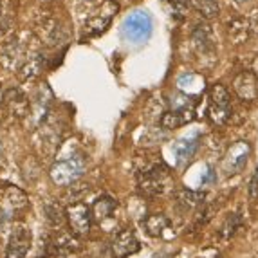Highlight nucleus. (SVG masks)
<instances>
[{
	"instance_id": "nucleus-10",
	"label": "nucleus",
	"mask_w": 258,
	"mask_h": 258,
	"mask_svg": "<svg viewBox=\"0 0 258 258\" xmlns=\"http://www.w3.org/2000/svg\"><path fill=\"white\" fill-rule=\"evenodd\" d=\"M117 9H119L117 2H114V0H107V2H105V4L96 11L94 17L87 22V26H85L87 35L96 36V35H99V33H103V31L110 26V22H112V18H114V15L117 13Z\"/></svg>"
},
{
	"instance_id": "nucleus-13",
	"label": "nucleus",
	"mask_w": 258,
	"mask_h": 258,
	"mask_svg": "<svg viewBox=\"0 0 258 258\" xmlns=\"http://www.w3.org/2000/svg\"><path fill=\"white\" fill-rule=\"evenodd\" d=\"M29 204V197L24 189H20L18 186H8L2 194V203H0V210L6 208V211L15 213V211L26 210Z\"/></svg>"
},
{
	"instance_id": "nucleus-18",
	"label": "nucleus",
	"mask_w": 258,
	"mask_h": 258,
	"mask_svg": "<svg viewBox=\"0 0 258 258\" xmlns=\"http://www.w3.org/2000/svg\"><path fill=\"white\" fill-rule=\"evenodd\" d=\"M251 31H253V27H251V22L247 18L238 17L228 24V36L233 43L247 42L251 36Z\"/></svg>"
},
{
	"instance_id": "nucleus-14",
	"label": "nucleus",
	"mask_w": 258,
	"mask_h": 258,
	"mask_svg": "<svg viewBox=\"0 0 258 258\" xmlns=\"http://www.w3.org/2000/svg\"><path fill=\"white\" fill-rule=\"evenodd\" d=\"M116 208H117V201H114V199L108 197V195H103V197L96 199L94 204L91 206L92 222L103 224V222H107V220H110L112 217H114Z\"/></svg>"
},
{
	"instance_id": "nucleus-26",
	"label": "nucleus",
	"mask_w": 258,
	"mask_h": 258,
	"mask_svg": "<svg viewBox=\"0 0 258 258\" xmlns=\"http://www.w3.org/2000/svg\"><path fill=\"white\" fill-rule=\"evenodd\" d=\"M249 195L251 197H258V168H256V172H254L253 179H251L249 182Z\"/></svg>"
},
{
	"instance_id": "nucleus-4",
	"label": "nucleus",
	"mask_w": 258,
	"mask_h": 258,
	"mask_svg": "<svg viewBox=\"0 0 258 258\" xmlns=\"http://www.w3.org/2000/svg\"><path fill=\"white\" fill-rule=\"evenodd\" d=\"M210 117L215 125H226L231 117V99H229V92L226 87L222 85H213L210 89Z\"/></svg>"
},
{
	"instance_id": "nucleus-9",
	"label": "nucleus",
	"mask_w": 258,
	"mask_h": 258,
	"mask_svg": "<svg viewBox=\"0 0 258 258\" xmlns=\"http://www.w3.org/2000/svg\"><path fill=\"white\" fill-rule=\"evenodd\" d=\"M141 244L132 229H121L110 240V251L114 258H126L130 254L138 253Z\"/></svg>"
},
{
	"instance_id": "nucleus-7",
	"label": "nucleus",
	"mask_w": 258,
	"mask_h": 258,
	"mask_svg": "<svg viewBox=\"0 0 258 258\" xmlns=\"http://www.w3.org/2000/svg\"><path fill=\"white\" fill-rule=\"evenodd\" d=\"M249 154H251L249 143L237 141L235 145H231L229 150L226 152V155H224V159H222V172L228 177L242 172L244 166L247 164Z\"/></svg>"
},
{
	"instance_id": "nucleus-27",
	"label": "nucleus",
	"mask_w": 258,
	"mask_h": 258,
	"mask_svg": "<svg viewBox=\"0 0 258 258\" xmlns=\"http://www.w3.org/2000/svg\"><path fill=\"white\" fill-rule=\"evenodd\" d=\"M217 179V175H215V170L213 168H208V172L204 173V177L201 179V184L203 186H206V184H210V182H213Z\"/></svg>"
},
{
	"instance_id": "nucleus-19",
	"label": "nucleus",
	"mask_w": 258,
	"mask_h": 258,
	"mask_svg": "<svg viewBox=\"0 0 258 258\" xmlns=\"http://www.w3.org/2000/svg\"><path fill=\"white\" fill-rule=\"evenodd\" d=\"M168 228H170V219L163 213H150L143 219V229L150 237H163Z\"/></svg>"
},
{
	"instance_id": "nucleus-22",
	"label": "nucleus",
	"mask_w": 258,
	"mask_h": 258,
	"mask_svg": "<svg viewBox=\"0 0 258 258\" xmlns=\"http://www.w3.org/2000/svg\"><path fill=\"white\" fill-rule=\"evenodd\" d=\"M40 31H42L40 38H42V42L47 43V45H58V43H61L65 40L63 27H61L56 20L43 22L42 27H40Z\"/></svg>"
},
{
	"instance_id": "nucleus-23",
	"label": "nucleus",
	"mask_w": 258,
	"mask_h": 258,
	"mask_svg": "<svg viewBox=\"0 0 258 258\" xmlns=\"http://www.w3.org/2000/svg\"><path fill=\"white\" fill-rule=\"evenodd\" d=\"M43 213H45V219H47V222L51 224L52 228H61L63 222L67 220L65 219V211L61 210L60 204L54 203V201L45 203V206H43Z\"/></svg>"
},
{
	"instance_id": "nucleus-1",
	"label": "nucleus",
	"mask_w": 258,
	"mask_h": 258,
	"mask_svg": "<svg viewBox=\"0 0 258 258\" xmlns=\"http://www.w3.org/2000/svg\"><path fill=\"white\" fill-rule=\"evenodd\" d=\"M170 181V168L164 163H154L138 173V189L143 197H157L164 194Z\"/></svg>"
},
{
	"instance_id": "nucleus-5",
	"label": "nucleus",
	"mask_w": 258,
	"mask_h": 258,
	"mask_svg": "<svg viewBox=\"0 0 258 258\" xmlns=\"http://www.w3.org/2000/svg\"><path fill=\"white\" fill-rule=\"evenodd\" d=\"M65 219L69 222L71 233H73L74 237L82 238L89 235L92 226V217H91V208L87 206L85 203L76 201V203L69 204L67 210H65Z\"/></svg>"
},
{
	"instance_id": "nucleus-24",
	"label": "nucleus",
	"mask_w": 258,
	"mask_h": 258,
	"mask_svg": "<svg viewBox=\"0 0 258 258\" xmlns=\"http://www.w3.org/2000/svg\"><path fill=\"white\" fill-rule=\"evenodd\" d=\"M242 217H240V213H231V215L226 219V222H224V226H222V229H220V235H222V238H231L235 233L238 231V229L242 228Z\"/></svg>"
},
{
	"instance_id": "nucleus-8",
	"label": "nucleus",
	"mask_w": 258,
	"mask_h": 258,
	"mask_svg": "<svg viewBox=\"0 0 258 258\" xmlns=\"http://www.w3.org/2000/svg\"><path fill=\"white\" fill-rule=\"evenodd\" d=\"M31 240L33 237L26 224H15L9 235L8 247H6V258H26V254L29 253Z\"/></svg>"
},
{
	"instance_id": "nucleus-30",
	"label": "nucleus",
	"mask_w": 258,
	"mask_h": 258,
	"mask_svg": "<svg viewBox=\"0 0 258 258\" xmlns=\"http://www.w3.org/2000/svg\"><path fill=\"white\" fill-rule=\"evenodd\" d=\"M235 2H238V4H242V2H247V0H235Z\"/></svg>"
},
{
	"instance_id": "nucleus-12",
	"label": "nucleus",
	"mask_w": 258,
	"mask_h": 258,
	"mask_svg": "<svg viewBox=\"0 0 258 258\" xmlns=\"http://www.w3.org/2000/svg\"><path fill=\"white\" fill-rule=\"evenodd\" d=\"M2 105H4V107L8 108L9 114H11L13 117H17V119L27 117V114H29V107H31L27 96L24 94L20 89H11V91L6 92Z\"/></svg>"
},
{
	"instance_id": "nucleus-28",
	"label": "nucleus",
	"mask_w": 258,
	"mask_h": 258,
	"mask_svg": "<svg viewBox=\"0 0 258 258\" xmlns=\"http://www.w3.org/2000/svg\"><path fill=\"white\" fill-rule=\"evenodd\" d=\"M2 101H4V92H2V87H0V105H2Z\"/></svg>"
},
{
	"instance_id": "nucleus-15",
	"label": "nucleus",
	"mask_w": 258,
	"mask_h": 258,
	"mask_svg": "<svg viewBox=\"0 0 258 258\" xmlns=\"http://www.w3.org/2000/svg\"><path fill=\"white\" fill-rule=\"evenodd\" d=\"M197 148H199V136H186V138L173 143L172 152L175 154L177 163L182 164V163H188L194 157Z\"/></svg>"
},
{
	"instance_id": "nucleus-2",
	"label": "nucleus",
	"mask_w": 258,
	"mask_h": 258,
	"mask_svg": "<svg viewBox=\"0 0 258 258\" xmlns=\"http://www.w3.org/2000/svg\"><path fill=\"white\" fill-rule=\"evenodd\" d=\"M87 166V161L83 157V154H73L65 159H58L49 170V175H51L52 182L56 186H67L74 184V182L83 175Z\"/></svg>"
},
{
	"instance_id": "nucleus-32",
	"label": "nucleus",
	"mask_w": 258,
	"mask_h": 258,
	"mask_svg": "<svg viewBox=\"0 0 258 258\" xmlns=\"http://www.w3.org/2000/svg\"><path fill=\"white\" fill-rule=\"evenodd\" d=\"M0 15H2V6H0Z\"/></svg>"
},
{
	"instance_id": "nucleus-17",
	"label": "nucleus",
	"mask_w": 258,
	"mask_h": 258,
	"mask_svg": "<svg viewBox=\"0 0 258 258\" xmlns=\"http://www.w3.org/2000/svg\"><path fill=\"white\" fill-rule=\"evenodd\" d=\"M194 43L195 47H197L199 52H213L215 49V38H213V31L210 29L208 24H199L197 27L194 29Z\"/></svg>"
},
{
	"instance_id": "nucleus-29",
	"label": "nucleus",
	"mask_w": 258,
	"mask_h": 258,
	"mask_svg": "<svg viewBox=\"0 0 258 258\" xmlns=\"http://www.w3.org/2000/svg\"><path fill=\"white\" fill-rule=\"evenodd\" d=\"M203 258H206V256H203ZM211 258H219V253H213V256Z\"/></svg>"
},
{
	"instance_id": "nucleus-16",
	"label": "nucleus",
	"mask_w": 258,
	"mask_h": 258,
	"mask_svg": "<svg viewBox=\"0 0 258 258\" xmlns=\"http://www.w3.org/2000/svg\"><path fill=\"white\" fill-rule=\"evenodd\" d=\"M204 199H206V194H203V191H194V189H179V191H175V204L182 211L199 210L201 206H204Z\"/></svg>"
},
{
	"instance_id": "nucleus-21",
	"label": "nucleus",
	"mask_w": 258,
	"mask_h": 258,
	"mask_svg": "<svg viewBox=\"0 0 258 258\" xmlns=\"http://www.w3.org/2000/svg\"><path fill=\"white\" fill-rule=\"evenodd\" d=\"M45 67V58L40 52H33V54L27 58V61L22 65V69L18 71V78L22 82H27V80H33L36 78Z\"/></svg>"
},
{
	"instance_id": "nucleus-20",
	"label": "nucleus",
	"mask_w": 258,
	"mask_h": 258,
	"mask_svg": "<svg viewBox=\"0 0 258 258\" xmlns=\"http://www.w3.org/2000/svg\"><path fill=\"white\" fill-rule=\"evenodd\" d=\"M195 114H194V108H177V110H170L166 112L161 119V125L164 128L172 130V128H179V126L186 125L189 121L194 119Z\"/></svg>"
},
{
	"instance_id": "nucleus-31",
	"label": "nucleus",
	"mask_w": 258,
	"mask_h": 258,
	"mask_svg": "<svg viewBox=\"0 0 258 258\" xmlns=\"http://www.w3.org/2000/svg\"><path fill=\"white\" fill-rule=\"evenodd\" d=\"M0 157H2V141H0Z\"/></svg>"
},
{
	"instance_id": "nucleus-25",
	"label": "nucleus",
	"mask_w": 258,
	"mask_h": 258,
	"mask_svg": "<svg viewBox=\"0 0 258 258\" xmlns=\"http://www.w3.org/2000/svg\"><path fill=\"white\" fill-rule=\"evenodd\" d=\"M195 8L206 18H213L219 15V4L217 0H195Z\"/></svg>"
},
{
	"instance_id": "nucleus-3",
	"label": "nucleus",
	"mask_w": 258,
	"mask_h": 258,
	"mask_svg": "<svg viewBox=\"0 0 258 258\" xmlns=\"http://www.w3.org/2000/svg\"><path fill=\"white\" fill-rule=\"evenodd\" d=\"M121 33H123V38L130 43H143L147 42L152 35V18L147 11L138 9V11H132L128 17L123 20V26H121Z\"/></svg>"
},
{
	"instance_id": "nucleus-6",
	"label": "nucleus",
	"mask_w": 258,
	"mask_h": 258,
	"mask_svg": "<svg viewBox=\"0 0 258 258\" xmlns=\"http://www.w3.org/2000/svg\"><path fill=\"white\" fill-rule=\"evenodd\" d=\"M29 56H31L29 45H27L26 42H22V40L17 36V38L9 40V42L4 45L2 56H0V61H2V65H4V69L15 73V71L22 69V65L26 63Z\"/></svg>"
},
{
	"instance_id": "nucleus-11",
	"label": "nucleus",
	"mask_w": 258,
	"mask_h": 258,
	"mask_svg": "<svg viewBox=\"0 0 258 258\" xmlns=\"http://www.w3.org/2000/svg\"><path fill=\"white\" fill-rule=\"evenodd\" d=\"M233 91L242 101H254L258 98V76L251 71H242L233 82Z\"/></svg>"
}]
</instances>
